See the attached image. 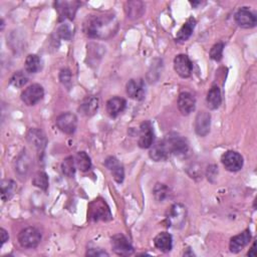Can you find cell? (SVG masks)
<instances>
[{"label": "cell", "mask_w": 257, "mask_h": 257, "mask_svg": "<svg viewBox=\"0 0 257 257\" xmlns=\"http://www.w3.org/2000/svg\"><path fill=\"white\" fill-rule=\"evenodd\" d=\"M117 29L118 23L112 14L89 15L83 22V31L90 38L107 39L113 36Z\"/></svg>", "instance_id": "obj_1"}, {"label": "cell", "mask_w": 257, "mask_h": 257, "mask_svg": "<svg viewBox=\"0 0 257 257\" xmlns=\"http://www.w3.org/2000/svg\"><path fill=\"white\" fill-rule=\"evenodd\" d=\"M87 217L92 222L109 221L112 218L110 209L102 198H96L88 204Z\"/></svg>", "instance_id": "obj_2"}, {"label": "cell", "mask_w": 257, "mask_h": 257, "mask_svg": "<svg viewBox=\"0 0 257 257\" xmlns=\"http://www.w3.org/2000/svg\"><path fill=\"white\" fill-rule=\"evenodd\" d=\"M186 218H187V208L181 203L173 204L166 214V220L168 222V226L174 227L176 229L183 227V225L186 222Z\"/></svg>", "instance_id": "obj_3"}, {"label": "cell", "mask_w": 257, "mask_h": 257, "mask_svg": "<svg viewBox=\"0 0 257 257\" xmlns=\"http://www.w3.org/2000/svg\"><path fill=\"white\" fill-rule=\"evenodd\" d=\"M165 143L170 154H174L177 156L185 155L189 150V144L187 140L176 133H171L165 138Z\"/></svg>", "instance_id": "obj_4"}, {"label": "cell", "mask_w": 257, "mask_h": 257, "mask_svg": "<svg viewBox=\"0 0 257 257\" xmlns=\"http://www.w3.org/2000/svg\"><path fill=\"white\" fill-rule=\"evenodd\" d=\"M41 241V233L35 227H27L18 234V242L23 248L33 249Z\"/></svg>", "instance_id": "obj_5"}, {"label": "cell", "mask_w": 257, "mask_h": 257, "mask_svg": "<svg viewBox=\"0 0 257 257\" xmlns=\"http://www.w3.org/2000/svg\"><path fill=\"white\" fill-rule=\"evenodd\" d=\"M43 95H44L43 87L38 83H34L29 85L27 88H25L22 91L21 100L26 105H34L42 99Z\"/></svg>", "instance_id": "obj_6"}, {"label": "cell", "mask_w": 257, "mask_h": 257, "mask_svg": "<svg viewBox=\"0 0 257 257\" xmlns=\"http://www.w3.org/2000/svg\"><path fill=\"white\" fill-rule=\"evenodd\" d=\"M56 125L62 133L72 135L77 127V117L72 112H63L57 116Z\"/></svg>", "instance_id": "obj_7"}, {"label": "cell", "mask_w": 257, "mask_h": 257, "mask_svg": "<svg viewBox=\"0 0 257 257\" xmlns=\"http://www.w3.org/2000/svg\"><path fill=\"white\" fill-rule=\"evenodd\" d=\"M222 164L229 172H238L243 167L242 156L235 151H227L222 155Z\"/></svg>", "instance_id": "obj_8"}, {"label": "cell", "mask_w": 257, "mask_h": 257, "mask_svg": "<svg viewBox=\"0 0 257 257\" xmlns=\"http://www.w3.org/2000/svg\"><path fill=\"white\" fill-rule=\"evenodd\" d=\"M111 246L117 255L127 256L134 253V247L128 239L122 234H116L111 237Z\"/></svg>", "instance_id": "obj_9"}, {"label": "cell", "mask_w": 257, "mask_h": 257, "mask_svg": "<svg viewBox=\"0 0 257 257\" xmlns=\"http://www.w3.org/2000/svg\"><path fill=\"white\" fill-rule=\"evenodd\" d=\"M235 21L242 28H253L256 26L257 18L248 7H242L235 14Z\"/></svg>", "instance_id": "obj_10"}, {"label": "cell", "mask_w": 257, "mask_h": 257, "mask_svg": "<svg viewBox=\"0 0 257 257\" xmlns=\"http://www.w3.org/2000/svg\"><path fill=\"white\" fill-rule=\"evenodd\" d=\"M175 71L183 78L189 77L193 70V63L186 54H178L174 59Z\"/></svg>", "instance_id": "obj_11"}, {"label": "cell", "mask_w": 257, "mask_h": 257, "mask_svg": "<svg viewBox=\"0 0 257 257\" xmlns=\"http://www.w3.org/2000/svg\"><path fill=\"white\" fill-rule=\"evenodd\" d=\"M56 10L60 16V19L72 20L75 16L76 10L79 6V2L76 1H56L54 3Z\"/></svg>", "instance_id": "obj_12"}, {"label": "cell", "mask_w": 257, "mask_h": 257, "mask_svg": "<svg viewBox=\"0 0 257 257\" xmlns=\"http://www.w3.org/2000/svg\"><path fill=\"white\" fill-rule=\"evenodd\" d=\"M154 142V130L150 120H145L140 125L139 147L142 149H148Z\"/></svg>", "instance_id": "obj_13"}, {"label": "cell", "mask_w": 257, "mask_h": 257, "mask_svg": "<svg viewBox=\"0 0 257 257\" xmlns=\"http://www.w3.org/2000/svg\"><path fill=\"white\" fill-rule=\"evenodd\" d=\"M211 126V114L206 110L199 111L195 118V132L200 137H205L209 134Z\"/></svg>", "instance_id": "obj_14"}, {"label": "cell", "mask_w": 257, "mask_h": 257, "mask_svg": "<svg viewBox=\"0 0 257 257\" xmlns=\"http://www.w3.org/2000/svg\"><path fill=\"white\" fill-rule=\"evenodd\" d=\"M104 166L111 173V175L116 183L120 184L123 182V179H124L123 166L115 157H112V156L107 157L104 161Z\"/></svg>", "instance_id": "obj_15"}, {"label": "cell", "mask_w": 257, "mask_h": 257, "mask_svg": "<svg viewBox=\"0 0 257 257\" xmlns=\"http://www.w3.org/2000/svg\"><path fill=\"white\" fill-rule=\"evenodd\" d=\"M178 107L184 115H188L194 111L196 107V99L194 95L188 91H183L178 96Z\"/></svg>", "instance_id": "obj_16"}, {"label": "cell", "mask_w": 257, "mask_h": 257, "mask_svg": "<svg viewBox=\"0 0 257 257\" xmlns=\"http://www.w3.org/2000/svg\"><path fill=\"white\" fill-rule=\"evenodd\" d=\"M27 141L31 146H33L40 153L44 151L47 144L45 134L40 128H37V127L29 130L27 134Z\"/></svg>", "instance_id": "obj_17"}, {"label": "cell", "mask_w": 257, "mask_h": 257, "mask_svg": "<svg viewBox=\"0 0 257 257\" xmlns=\"http://www.w3.org/2000/svg\"><path fill=\"white\" fill-rule=\"evenodd\" d=\"M251 240V233L249 229L244 230L240 234L231 238L229 243V248L232 253L240 252Z\"/></svg>", "instance_id": "obj_18"}, {"label": "cell", "mask_w": 257, "mask_h": 257, "mask_svg": "<svg viewBox=\"0 0 257 257\" xmlns=\"http://www.w3.org/2000/svg\"><path fill=\"white\" fill-rule=\"evenodd\" d=\"M150 148L151 149H150V152H149V156L155 162L165 161L171 155L164 140L163 141H158L157 143L153 144Z\"/></svg>", "instance_id": "obj_19"}, {"label": "cell", "mask_w": 257, "mask_h": 257, "mask_svg": "<svg viewBox=\"0 0 257 257\" xmlns=\"http://www.w3.org/2000/svg\"><path fill=\"white\" fill-rule=\"evenodd\" d=\"M125 90L127 95L131 98L134 99H143L145 95V83L144 80L139 78V79H131L127 81L125 85Z\"/></svg>", "instance_id": "obj_20"}, {"label": "cell", "mask_w": 257, "mask_h": 257, "mask_svg": "<svg viewBox=\"0 0 257 257\" xmlns=\"http://www.w3.org/2000/svg\"><path fill=\"white\" fill-rule=\"evenodd\" d=\"M32 161L28 153L24 150L15 160V172L20 178H25L30 171Z\"/></svg>", "instance_id": "obj_21"}, {"label": "cell", "mask_w": 257, "mask_h": 257, "mask_svg": "<svg viewBox=\"0 0 257 257\" xmlns=\"http://www.w3.org/2000/svg\"><path fill=\"white\" fill-rule=\"evenodd\" d=\"M98 103H99L98 97L93 96V95L86 96L80 102V104L78 106V111L84 116H91L97 111Z\"/></svg>", "instance_id": "obj_22"}, {"label": "cell", "mask_w": 257, "mask_h": 257, "mask_svg": "<svg viewBox=\"0 0 257 257\" xmlns=\"http://www.w3.org/2000/svg\"><path fill=\"white\" fill-rule=\"evenodd\" d=\"M126 101L122 97L113 96L106 101V111L111 117H116L125 108Z\"/></svg>", "instance_id": "obj_23"}, {"label": "cell", "mask_w": 257, "mask_h": 257, "mask_svg": "<svg viewBox=\"0 0 257 257\" xmlns=\"http://www.w3.org/2000/svg\"><path fill=\"white\" fill-rule=\"evenodd\" d=\"M154 244L157 249H159L162 252H169L172 250L173 247V238L172 235L168 232H161L159 233L155 239Z\"/></svg>", "instance_id": "obj_24"}, {"label": "cell", "mask_w": 257, "mask_h": 257, "mask_svg": "<svg viewBox=\"0 0 257 257\" xmlns=\"http://www.w3.org/2000/svg\"><path fill=\"white\" fill-rule=\"evenodd\" d=\"M196 26V20L194 17H190L187 19V21L183 24V26L179 29L176 35V41L177 42H185L187 41L190 36L193 33V30Z\"/></svg>", "instance_id": "obj_25"}, {"label": "cell", "mask_w": 257, "mask_h": 257, "mask_svg": "<svg viewBox=\"0 0 257 257\" xmlns=\"http://www.w3.org/2000/svg\"><path fill=\"white\" fill-rule=\"evenodd\" d=\"M125 13L128 18H140L145 12V4L142 1H127L124 6Z\"/></svg>", "instance_id": "obj_26"}, {"label": "cell", "mask_w": 257, "mask_h": 257, "mask_svg": "<svg viewBox=\"0 0 257 257\" xmlns=\"http://www.w3.org/2000/svg\"><path fill=\"white\" fill-rule=\"evenodd\" d=\"M207 105L210 109H216L220 106L222 102V97H221V91L220 88L217 85H213L210 90L207 93L206 97Z\"/></svg>", "instance_id": "obj_27"}, {"label": "cell", "mask_w": 257, "mask_h": 257, "mask_svg": "<svg viewBox=\"0 0 257 257\" xmlns=\"http://www.w3.org/2000/svg\"><path fill=\"white\" fill-rule=\"evenodd\" d=\"M16 191V183L13 180L5 179L1 182V198L4 202L8 201Z\"/></svg>", "instance_id": "obj_28"}, {"label": "cell", "mask_w": 257, "mask_h": 257, "mask_svg": "<svg viewBox=\"0 0 257 257\" xmlns=\"http://www.w3.org/2000/svg\"><path fill=\"white\" fill-rule=\"evenodd\" d=\"M75 165L81 172H87L91 168V161L85 152H78L74 157Z\"/></svg>", "instance_id": "obj_29"}, {"label": "cell", "mask_w": 257, "mask_h": 257, "mask_svg": "<svg viewBox=\"0 0 257 257\" xmlns=\"http://www.w3.org/2000/svg\"><path fill=\"white\" fill-rule=\"evenodd\" d=\"M40 69V59L36 54H29L25 59V70L28 73H35Z\"/></svg>", "instance_id": "obj_30"}, {"label": "cell", "mask_w": 257, "mask_h": 257, "mask_svg": "<svg viewBox=\"0 0 257 257\" xmlns=\"http://www.w3.org/2000/svg\"><path fill=\"white\" fill-rule=\"evenodd\" d=\"M32 184L35 187H37V188H39V189H41L43 191H47L48 185H49L47 174L45 172H43V171L37 172L34 175L33 179H32Z\"/></svg>", "instance_id": "obj_31"}, {"label": "cell", "mask_w": 257, "mask_h": 257, "mask_svg": "<svg viewBox=\"0 0 257 257\" xmlns=\"http://www.w3.org/2000/svg\"><path fill=\"white\" fill-rule=\"evenodd\" d=\"M75 168H76L75 161H74V158L71 156L65 158L61 163V171L66 177H69V178L73 177L75 174Z\"/></svg>", "instance_id": "obj_32"}, {"label": "cell", "mask_w": 257, "mask_h": 257, "mask_svg": "<svg viewBox=\"0 0 257 257\" xmlns=\"http://www.w3.org/2000/svg\"><path fill=\"white\" fill-rule=\"evenodd\" d=\"M153 194H154L155 199H156L157 201L163 202V201H165L167 198H169L170 189H169L165 184L158 183V184H156L155 187H154Z\"/></svg>", "instance_id": "obj_33"}, {"label": "cell", "mask_w": 257, "mask_h": 257, "mask_svg": "<svg viewBox=\"0 0 257 257\" xmlns=\"http://www.w3.org/2000/svg\"><path fill=\"white\" fill-rule=\"evenodd\" d=\"M28 81V76L23 70H18L13 73L10 78V84L14 87H22Z\"/></svg>", "instance_id": "obj_34"}, {"label": "cell", "mask_w": 257, "mask_h": 257, "mask_svg": "<svg viewBox=\"0 0 257 257\" xmlns=\"http://www.w3.org/2000/svg\"><path fill=\"white\" fill-rule=\"evenodd\" d=\"M223 48H224V43L222 42H218L214 44L210 50V57L215 61H220L223 55Z\"/></svg>", "instance_id": "obj_35"}, {"label": "cell", "mask_w": 257, "mask_h": 257, "mask_svg": "<svg viewBox=\"0 0 257 257\" xmlns=\"http://www.w3.org/2000/svg\"><path fill=\"white\" fill-rule=\"evenodd\" d=\"M56 34L62 38V39H65V40H69L71 38V35H72V31L70 29V27L67 25V24H62L58 27L57 29V32Z\"/></svg>", "instance_id": "obj_36"}, {"label": "cell", "mask_w": 257, "mask_h": 257, "mask_svg": "<svg viewBox=\"0 0 257 257\" xmlns=\"http://www.w3.org/2000/svg\"><path fill=\"white\" fill-rule=\"evenodd\" d=\"M59 80L65 86H69L71 83V72L68 68H63L59 72Z\"/></svg>", "instance_id": "obj_37"}, {"label": "cell", "mask_w": 257, "mask_h": 257, "mask_svg": "<svg viewBox=\"0 0 257 257\" xmlns=\"http://www.w3.org/2000/svg\"><path fill=\"white\" fill-rule=\"evenodd\" d=\"M87 256H108V253L101 248H90L86 252Z\"/></svg>", "instance_id": "obj_38"}, {"label": "cell", "mask_w": 257, "mask_h": 257, "mask_svg": "<svg viewBox=\"0 0 257 257\" xmlns=\"http://www.w3.org/2000/svg\"><path fill=\"white\" fill-rule=\"evenodd\" d=\"M0 235H1V245H3L6 241H8L9 236H8L7 231L5 229H3V228L0 229Z\"/></svg>", "instance_id": "obj_39"}, {"label": "cell", "mask_w": 257, "mask_h": 257, "mask_svg": "<svg viewBox=\"0 0 257 257\" xmlns=\"http://www.w3.org/2000/svg\"><path fill=\"white\" fill-rule=\"evenodd\" d=\"M255 246H256V243L254 242V243H253V245H252V247L250 248V250H249V251H248V253H247V255H248V256H253V257H254V256H256V253H255Z\"/></svg>", "instance_id": "obj_40"}, {"label": "cell", "mask_w": 257, "mask_h": 257, "mask_svg": "<svg viewBox=\"0 0 257 257\" xmlns=\"http://www.w3.org/2000/svg\"><path fill=\"white\" fill-rule=\"evenodd\" d=\"M201 2H191V4L193 5V6H196V5H198V4H200Z\"/></svg>", "instance_id": "obj_41"}]
</instances>
